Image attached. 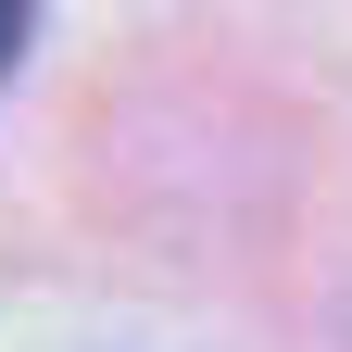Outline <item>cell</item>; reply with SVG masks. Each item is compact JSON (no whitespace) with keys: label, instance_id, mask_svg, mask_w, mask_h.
Returning a JSON list of instances; mask_svg holds the SVG:
<instances>
[{"label":"cell","instance_id":"6da1fadb","mask_svg":"<svg viewBox=\"0 0 352 352\" xmlns=\"http://www.w3.org/2000/svg\"><path fill=\"white\" fill-rule=\"evenodd\" d=\"M25 13H38V0H0V63L25 51Z\"/></svg>","mask_w":352,"mask_h":352}]
</instances>
